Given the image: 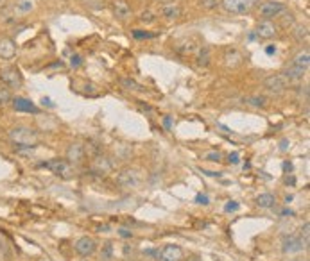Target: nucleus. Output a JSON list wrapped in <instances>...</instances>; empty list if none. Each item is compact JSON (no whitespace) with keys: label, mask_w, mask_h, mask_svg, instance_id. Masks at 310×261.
<instances>
[{"label":"nucleus","mask_w":310,"mask_h":261,"mask_svg":"<svg viewBox=\"0 0 310 261\" xmlns=\"http://www.w3.org/2000/svg\"><path fill=\"white\" fill-rule=\"evenodd\" d=\"M118 234H120V236H124V238H131V236H133V234H131V231H128V229H120V231H118Z\"/></svg>","instance_id":"e433bc0d"},{"label":"nucleus","mask_w":310,"mask_h":261,"mask_svg":"<svg viewBox=\"0 0 310 261\" xmlns=\"http://www.w3.org/2000/svg\"><path fill=\"white\" fill-rule=\"evenodd\" d=\"M280 215L281 217H294V211H291V209H281Z\"/></svg>","instance_id":"58836bf2"},{"label":"nucleus","mask_w":310,"mask_h":261,"mask_svg":"<svg viewBox=\"0 0 310 261\" xmlns=\"http://www.w3.org/2000/svg\"><path fill=\"white\" fill-rule=\"evenodd\" d=\"M70 64H72V66H79V64H81V58H79V56H72Z\"/></svg>","instance_id":"c9c22d12"},{"label":"nucleus","mask_w":310,"mask_h":261,"mask_svg":"<svg viewBox=\"0 0 310 261\" xmlns=\"http://www.w3.org/2000/svg\"><path fill=\"white\" fill-rule=\"evenodd\" d=\"M285 182H287V184H294V177H287Z\"/></svg>","instance_id":"c03bdc74"},{"label":"nucleus","mask_w":310,"mask_h":261,"mask_svg":"<svg viewBox=\"0 0 310 261\" xmlns=\"http://www.w3.org/2000/svg\"><path fill=\"white\" fill-rule=\"evenodd\" d=\"M310 224L309 222H305V226L301 227V238H303V241H305L307 245H309V238H310Z\"/></svg>","instance_id":"c756f323"},{"label":"nucleus","mask_w":310,"mask_h":261,"mask_svg":"<svg viewBox=\"0 0 310 261\" xmlns=\"http://www.w3.org/2000/svg\"><path fill=\"white\" fill-rule=\"evenodd\" d=\"M256 204H258L260 207H264V209H269V207H275L276 197L273 195V193H262V195L256 197Z\"/></svg>","instance_id":"a211bd4d"},{"label":"nucleus","mask_w":310,"mask_h":261,"mask_svg":"<svg viewBox=\"0 0 310 261\" xmlns=\"http://www.w3.org/2000/svg\"><path fill=\"white\" fill-rule=\"evenodd\" d=\"M181 45H185V47H179V45L176 47L177 52H181V54H192L194 50H196V45H194V41H185V43H181Z\"/></svg>","instance_id":"a878e982"},{"label":"nucleus","mask_w":310,"mask_h":261,"mask_svg":"<svg viewBox=\"0 0 310 261\" xmlns=\"http://www.w3.org/2000/svg\"><path fill=\"white\" fill-rule=\"evenodd\" d=\"M230 163H233V165H237V163H239V152L230 154Z\"/></svg>","instance_id":"4c0bfd02"},{"label":"nucleus","mask_w":310,"mask_h":261,"mask_svg":"<svg viewBox=\"0 0 310 261\" xmlns=\"http://www.w3.org/2000/svg\"><path fill=\"white\" fill-rule=\"evenodd\" d=\"M283 170H285V172H291V170H292V165H291V163H283Z\"/></svg>","instance_id":"a19ab883"},{"label":"nucleus","mask_w":310,"mask_h":261,"mask_svg":"<svg viewBox=\"0 0 310 261\" xmlns=\"http://www.w3.org/2000/svg\"><path fill=\"white\" fill-rule=\"evenodd\" d=\"M256 34L260 36V38H266V40H269V38H273V36L276 34V25L273 24L271 20H264L258 24V27H256Z\"/></svg>","instance_id":"dca6fc26"},{"label":"nucleus","mask_w":310,"mask_h":261,"mask_svg":"<svg viewBox=\"0 0 310 261\" xmlns=\"http://www.w3.org/2000/svg\"><path fill=\"white\" fill-rule=\"evenodd\" d=\"M0 20L5 22V24L15 22V11H13V7H5V9L0 13Z\"/></svg>","instance_id":"b1692460"},{"label":"nucleus","mask_w":310,"mask_h":261,"mask_svg":"<svg viewBox=\"0 0 310 261\" xmlns=\"http://www.w3.org/2000/svg\"><path fill=\"white\" fill-rule=\"evenodd\" d=\"M307 247L309 245L303 241V238L294 236V234L285 236L283 241H281V251L285 252V254H298V252H301L303 249H307Z\"/></svg>","instance_id":"39448f33"},{"label":"nucleus","mask_w":310,"mask_h":261,"mask_svg":"<svg viewBox=\"0 0 310 261\" xmlns=\"http://www.w3.org/2000/svg\"><path fill=\"white\" fill-rule=\"evenodd\" d=\"M111 168H113L111 161H109L108 158H104V156H97V158L94 159V163H92V170H94L95 174H99V175H106V174H109L111 172Z\"/></svg>","instance_id":"4468645a"},{"label":"nucleus","mask_w":310,"mask_h":261,"mask_svg":"<svg viewBox=\"0 0 310 261\" xmlns=\"http://www.w3.org/2000/svg\"><path fill=\"white\" fill-rule=\"evenodd\" d=\"M13 108L20 113H38V108L34 104L31 102L29 99H24V97H16L13 99Z\"/></svg>","instance_id":"2eb2a0df"},{"label":"nucleus","mask_w":310,"mask_h":261,"mask_svg":"<svg viewBox=\"0 0 310 261\" xmlns=\"http://www.w3.org/2000/svg\"><path fill=\"white\" fill-rule=\"evenodd\" d=\"M196 202H197V204H203V206H208V204H210V199H208L207 195L199 193V195L196 197Z\"/></svg>","instance_id":"f704fd0d"},{"label":"nucleus","mask_w":310,"mask_h":261,"mask_svg":"<svg viewBox=\"0 0 310 261\" xmlns=\"http://www.w3.org/2000/svg\"><path fill=\"white\" fill-rule=\"evenodd\" d=\"M197 64H199V66H208V64H210V49H208V47L199 49V54H197Z\"/></svg>","instance_id":"412c9836"},{"label":"nucleus","mask_w":310,"mask_h":261,"mask_svg":"<svg viewBox=\"0 0 310 261\" xmlns=\"http://www.w3.org/2000/svg\"><path fill=\"white\" fill-rule=\"evenodd\" d=\"M294 38L298 41L307 40V38H309V27H307V25H298L294 30Z\"/></svg>","instance_id":"5701e85b"},{"label":"nucleus","mask_w":310,"mask_h":261,"mask_svg":"<svg viewBox=\"0 0 310 261\" xmlns=\"http://www.w3.org/2000/svg\"><path fill=\"white\" fill-rule=\"evenodd\" d=\"M41 167H45L56 175H61V177H67L70 174V163L65 161V159H50V161L43 163Z\"/></svg>","instance_id":"1a4fd4ad"},{"label":"nucleus","mask_w":310,"mask_h":261,"mask_svg":"<svg viewBox=\"0 0 310 261\" xmlns=\"http://www.w3.org/2000/svg\"><path fill=\"white\" fill-rule=\"evenodd\" d=\"M163 16L169 18V20H174V18H179L181 16V7L174 4H169L163 7Z\"/></svg>","instance_id":"aec40b11"},{"label":"nucleus","mask_w":310,"mask_h":261,"mask_svg":"<svg viewBox=\"0 0 310 261\" xmlns=\"http://www.w3.org/2000/svg\"><path fill=\"white\" fill-rule=\"evenodd\" d=\"M41 102L47 104V106H52V102H50V99H43V100H41Z\"/></svg>","instance_id":"a18cd8bd"},{"label":"nucleus","mask_w":310,"mask_h":261,"mask_svg":"<svg viewBox=\"0 0 310 261\" xmlns=\"http://www.w3.org/2000/svg\"><path fill=\"white\" fill-rule=\"evenodd\" d=\"M9 138L13 140V143H16L18 147H34L39 140V134L36 129L25 127V125H16L9 131Z\"/></svg>","instance_id":"f257e3e1"},{"label":"nucleus","mask_w":310,"mask_h":261,"mask_svg":"<svg viewBox=\"0 0 310 261\" xmlns=\"http://www.w3.org/2000/svg\"><path fill=\"white\" fill-rule=\"evenodd\" d=\"M303 75H305V70L298 68V66H289V68L283 72V77H285L289 83L291 81H300L303 79Z\"/></svg>","instance_id":"6ab92c4d"},{"label":"nucleus","mask_w":310,"mask_h":261,"mask_svg":"<svg viewBox=\"0 0 310 261\" xmlns=\"http://www.w3.org/2000/svg\"><path fill=\"white\" fill-rule=\"evenodd\" d=\"M217 4H219V0H201V5L205 9H212Z\"/></svg>","instance_id":"473e14b6"},{"label":"nucleus","mask_w":310,"mask_h":261,"mask_svg":"<svg viewBox=\"0 0 310 261\" xmlns=\"http://www.w3.org/2000/svg\"><path fill=\"white\" fill-rule=\"evenodd\" d=\"M133 36L137 40H142V38H154V34L151 32H140V30H133Z\"/></svg>","instance_id":"72a5a7b5"},{"label":"nucleus","mask_w":310,"mask_h":261,"mask_svg":"<svg viewBox=\"0 0 310 261\" xmlns=\"http://www.w3.org/2000/svg\"><path fill=\"white\" fill-rule=\"evenodd\" d=\"M258 0H222L221 5L226 13L232 15H244L247 11H251L256 5Z\"/></svg>","instance_id":"7ed1b4c3"},{"label":"nucleus","mask_w":310,"mask_h":261,"mask_svg":"<svg viewBox=\"0 0 310 261\" xmlns=\"http://www.w3.org/2000/svg\"><path fill=\"white\" fill-rule=\"evenodd\" d=\"M142 182V174L137 168H124L117 174V184L124 190H135Z\"/></svg>","instance_id":"f03ea898"},{"label":"nucleus","mask_w":310,"mask_h":261,"mask_svg":"<svg viewBox=\"0 0 310 261\" xmlns=\"http://www.w3.org/2000/svg\"><path fill=\"white\" fill-rule=\"evenodd\" d=\"M266 52H267V54H275V52H276V49H275V47H267V50H266Z\"/></svg>","instance_id":"79ce46f5"},{"label":"nucleus","mask_w":310,"mask_h":261,"mask_svg":"<svg viewBox=\"0 0 310 261\" xmlns=\"http://www.w3.org/2000/svg\"><path fill=\"white\" fill-rule=\"evenodd\" d=\"M111 256H113V247L111 243H106L103 249V260H111Z\"/></svg>","instance_id":"c85d7f7f"},{"label":"nucleus","mask_w":310,"mask_h":261,"mask_svg":"<svg viewBox=\"0 0 310 261\" xmlns=\"http://www.w3.org/2000/svg\"><path fill=\"white\" fill-rule=\"evenodd\" d=\"M309 64H310V52L309 50H300L298 54L292 58V66H298L301 70H309Z\"/></svg>","instance_id":"f3484780"},{"label":"nucleus","mask_w":310,"mask_h":261,"mask_svg":"<svg viewBox=\"0 0 310 261\" xmlns=\"http://www.w3.org/2000/svg\"><path fill=\"white\" fill-rule=\"evenodd\" d=\"M84 156H86V148H84L83 143H72L67 150V159H69L70 165H79V163L84 161Z\"/></svg>","instance_id":"9d476101"},{"label":"nucleus","mask_w":310,"mask_h":261,"mask_svg":"<svg viewBox=\"0 0 310 261\" xmlns=\"http://www.w3.org/2000/svg\"><path fill=\"white\" fill-rule=\"evenodd\" d=\"M111 9H113V15L117 16L118 20H126L131 16V7L126 0H113L111 2Z\"/></svg>","instance_id":"ddd939ff"},{"label":"nucleus","mask_w":310,"mask_h":261,"mask_svg":"<svg viewBox=\"0 0 310 261\" xmlns=\"http://www.w3.org/2000/svg\"><path fill=\"white\" fill-rule=\"evenodd\" d=\"M187 261H203V260H201V258H199V256H190Z\"/></svg>","instance_id":"37998d69"},{"label":"nucleus","mask_w":310,"mask_h":261,"mask_svg":"<svg viewBox=\"0 0 310 261\" xmlns=\"http://www.w3.org/2000/svg\"><path fill=\"white\" fill-rule=\"evenodd\" d=\"M203 158L208 159V161H221V152H217V150H212V152H207V154H205Z\"/></svg>","instance_id":"7c9ffc66"},{"label":"nucleus","mask_w":310,"mask_h":261,"mask_svg":"<svg viewBox=\"0 0 310 261\" xmlns=\"http://www.w3.org/2000/svg\"><path fill=\"white\" fill-rule=\"evenodd\" d=\"M9 99H11L9 88H5V86H0V104L7 102Z\"/></svg>","instance_id":"cd10ccee"},{"label":"nucleus","mask_w":310,"mask_h":261,"mask_svg":"<svg viewBox=\"0 0 310 261\" xmlns=\"http://www.w3.org/2000/svg\"><path fill=\"white\" fill-rule=\"evenodd\" d=\"M74 249H75V252H77L79 256L88 258V256H92V254L95 252V249H97V243H95L94 238L83 236V238H79V240L74 243Z\"/></svg>","instance_id":"6e6552de"},{"label":"nucleus","mask_w":310,"mask_h":261,"mask_svg":"<svg viewBox=\"0 0 310 261\" xmlns=\"http://www.w3.org/2000/svg\"><path fill=\"white\" fill-rule=\"evenodd\" d=\"M239 202H235V201H230L226 204V206H224V211H228V213H232V211H237V209H239Z\"/></svg>","instance_id":"2f4dec72"},{"label":"nucleus","mask_w":310,"mask_h":261,"mask_svg":"<svg viewBox=\"0 0 310 261\" xmlns=\"http://www.w3.org/2000/svg\"><path fill=\"white\" fill-rule=\"evenodd\" d=\"M158 260H162V261H181L183 260L181 247L165 245L162 251H160V256H158Z\"/></svg>","instance_id":"9b49d317"},{"label":"nucleus","mask_w":310,"mask_h":261,"mask_svg":"<svg viewBox=\"0 0 310 261\" xmlns=\"http://www.w3.org/2000/svg\"><path fill=\"white\" fill-rule=\"evenodd\" d=\"M122 86L126 89H131V91H142V86L137 83V81H133V79H122Z\"/></svg>","instance_id":"393cba45"},{"label":"nucleus","mask_w":310,"mask_h":261,"mask_svg":"<svg viewBox=\"0 0 310 261\" xmlns=\"http://www.w3.org/2000/svg\"><path fill=\"white\" fill-rule=\"evenodd\" d=\"M163 125H165V129H171V125H172L171 116H165V118H163Z\"/></svg>","instance_id":"ea45409f"},{"label":"nucleus","mask_w":310,"mask_h":261,"mask_svg":"<svg viewBox=\"0 0 310 261\" xmlns=\"http://www.w3.org/2000/svg\"><path fill=\"white\" fill-rule=\"evenodd\" d=\"M16 56V45L11 38H0V59L9 61Z\"/></svg>","instance_id":"f8f14e48"},{"label":"nucleus","mask_w":310,"mask_h":261,"mask_svg":"<svg viewBox=\"0 0 310 261\" xmlns=\"http://www.w3.org/2000/svg\"><path fill=\"white\" fill-rule=\"evenodd\" d=\"M285 9H287L285 4L271 0V2H266V4L260 5V16L264 20H271L275 16H280L281 13H285Z\"/></svg>","instance_id":"423d86ee"},{"label":"nucleus","mask_w":310,"mask_h":261,"mask_svg":"<svg viewBox=\"0 0 310 261\" xmlns=\"http://www.w3.org/2000/svg\"><path fill=\"white\" fill-rule=\"evenodd\" d=\"M140 20H142L143 24H153V22L156 20V16H154V13H151V11H143L142 15H140Z\"/></svg>","instance_id":"bb28decb"},{"label":"nucleus","mask_w":310,"mask_h":261,"mask_svg":"<svg viewBox=\"0 0 310 261\" xmlns=\"http://www.w3.org/2000/svg\"><path fill=\"white\" fill-rule=\"evenodd\" d=\"M0 81L9 89H18L22 86V83H24L20 70L15 68V66H7V68L0 70Z\"/></svg>","instance_id":"20e7f679"},{"label":"nucleus","mask_w":310,"mask_h":261,"mask_svg":"<svg viewBox=\"0 0 310 261\" xmlns=\"http://www.w3.org/2000/svg\"><path fill=\"white\" fill-rule=\"evenodd\" d=\"M244 102L249 104V106H255V108H264L267 104V99L266 97H262V95H255V97H247V99H244Z\"/></svg>","instance_id":"4be33fe9"},{"label":"nucleus","mask_w":310,"mask_h":261,"mask_svg":"<svg viewBox=\"0 0 310 261\" xmlns=\"http://www.w3.org/2000/svg\"><path fill=\"white\" fill-rule=\"evenodd\" d=\"M264 86H266L269 91H273V93H281V91L287 89L289 81L283 77V74H275V75H269V77L264 81Z\"/></svg>","instance_id":"0eeeda50"}]
</instances>
